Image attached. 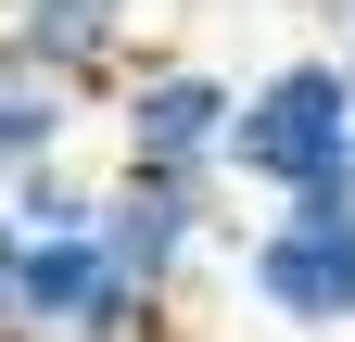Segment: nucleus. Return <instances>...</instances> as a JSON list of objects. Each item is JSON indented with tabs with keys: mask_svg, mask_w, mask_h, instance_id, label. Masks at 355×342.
<instances>
[{
	"mask_svg": "<svg viewBox=\"0 0 355 342\" xmlns=\"http://www.w3.org/2000/svg\"><path fill=\"white\" fill-rule=\"evenodd\" d=\"M216 178H241V190H266V203H292V190H355V76H343V51H292V64H266L254 89H229Z\"/></svg>",
	"mask_w": 355,
	"mask_h": 342,
	"instance_id": "nucleus-1",
	"label": "nucleus"
},
{
	"mask_svg": "<svg viewBox=\"0 0 355 342\" xmlns=\"http://www.w3.org/2000/svg\"><path fill=\"white\" fill-rule=\"evenodd\" d=\"M241 291L254 317H279L304 342L355 330V190H292L241 228Z\"/></svg>",
	"mask_w": 355,
	"mask_h": 342,
	"instance_id": "nucleus-2",
	"label": "nucleus"
},
{
	"mask_svg": "<svg viewBox=\"0 0 355 342\" xmlns=\"http://www.w3.org/2000/svg\"><path fill=\"white\" fill-rule=\"evenodd\" d=\"M89 241L114 253V279L140 305H178L191 267L216 253V178H140V165H114L89 190Z\"/></svg>",
	"mask_w": 355,
	"mask_h": 342,
	"instance_id": "nucleus-3",
	"label": "nucleus"
},
{
	"mask_svg": "<svg viewBox=\"0 0 355 342\" xmlns=\"http://www.w3.org/2000/svg\"><path fill=\"white\" fill-rule=\"evenodd\" d=\"M153 317L165 305H140L89 228L13 241V317H0V342H153Z\"/></svg>",
	"mask_w": 355,
	"mask_h": 342,
	"instance_id": "nucleus-4",
	"label": "nucleus"
},
{
	"mask_svg": "<svg viewBox=\"0 0 355 342\" xmlns=\"http://www.w3.org/2000/svg\"><path fill=\"white\" fill-rule=\"evenodd\" d=\"M102 89H114V165H140V178H216V140H229V76L216 64H114Z\"/></svg>",
	"mask_w": 355,
	"mask_h": 342,
	"instance_id": "nucleus-5",
	"label": "nucleus"
},
{
	"mask_svg": "<svg viewBox=\"0 0 355 342\" xmlns=\"http://www.w3.org/2000/svg\"><path fill=\"white\" fill-rule=\"evenodd\" d=\"M13 51H38L64 76V89H102V76L127 64V38H140V0H13Z\"/></svg>",
	"mask_w": 355,
	"mask_h": 342,
	"instance_id": "nucleus-6",
	"label": "nucleus"
},
{
	"mask_svg": "<svg viewBox=\"0 0 355 342\" xmlns=\"http://www.w3.org/2000/svg\"><path fill=\"white\" fill-rule=\"evenodd\" d=\"M76 114H89V89H64L38 51H13V38H0V178H13V165H38V152H76Z\"/></svg>",
	"mask_w": 355,
	"mask_h": 342,
	"instance_id": "nucleus-7",
	"label": "nucleus"
},
{
	"mask_svg": "<svg viewBox=\"0 0 355 342\" xmlns=\"http://www.w3.org/2000/svg\"><path fill=\"white\" fill-rule=\"evenodd\" d=\"M89 190L102 178H76V152H38L0 178V216H13V241H51V228H89Z\"/></svg>",
	"mask_w": 355,
	"mask_h": 342,
	"instance_id": "nucleus-8",
	"label": "nucleus"
},
{
	"mask_svg": "<svg viewBox=\"0 0 355 342\" xmlns=\"http://www.w3.org/2000/svg\"><path fill=\"white\" fill-rule=\"evenodd\" d=\"M0 317H13V216H0Z\"/></svg>",
	"mask_w": 355,
	"mask_h": 342,
	"instance_id": "nucleus-9",
	"label": "nucleus"
},
{
	"mask_svg": "<svg viewBox=\"0 0 355 342\" xmlns=\"http://www.w3.org/2000/svg\"><path fill=\"white\" fill-rule=\"evenodd\" d=\"M304 13H330V26H343V51H355V0H304Z\"/></svg>",
	"mask_w": 355,
	"mask_h": 342,
	"instance_id": "nucleus-10",
	"label": "nucleus"
},
{
	"mask_svg": "<svg viewBox=\"0 0 355 342\" xmlns=\"http://www.w3.org/2000/svg\"><path fill=\"white\" fill-rule=\"evenodd\" d=\"M343 76H355V51H343Z\"/></svg>",
	"mask_w": 355,
	"mask_h": 342,
	"instance_id": "nucleus-11",
	"label": "nucleus"
}]
</instances>
